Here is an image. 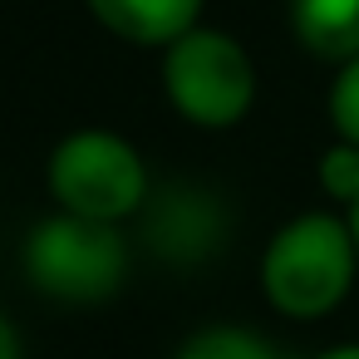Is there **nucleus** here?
<instances>
[{
  "label": "nucleus",
  "mask_w": 359,
  "mask_h": 359,
  "mask_svg": "<svg viewBox=\"0 0 359 359\" xmlns=\"http://www.w3.org/2000/svg\"><path fill=\"white\" fill-rule=\"evenodd\" d=\"M315 359H359V344H339V349H325Z\"/></svg>",
  "instance_id": "f8f14e48"
},
{
  "label": "nucleus",
  "mask_w": 359,
  "mask_h": 359,
  "mask_svg": "<svg viewBox=\"0 0 359 359\" xmlns=\"http://www.w3.org/2000/svg\"><path fill=\"white\" fill-rule=\"evenodd\" d=\"M89 11L133 45H172L197 30L202 0H89Z\"/></svg>",
  "instance_id": "39448f33"
},
{
  "label": "nucleus",
  "mask_w": 359,
  "mask_h": 359,
  "mask_svg": "<svg viewBox=\"0 0 359 359\" xmlns=\"http://www.w3.org/2000/svg\"><path fill=\"white\" fill-rule=\"evenodd\" d=\"M50 192L60 197V207L69 217L114 226L118 217L143 207L148 168H143V158L123 138L84 128V133H69L55 148V158H50Z\"/></svg>",
  "instance_id": "f03ea898"
},
{
  "label": "nucleus",
  "mask_w": 359,
  "mask_h": 359,
  "mask_svg": "<svg viewBox=\"0 0 359 359\" xmlns=\"http://www.w3.org/2000/svg\"><path fill=\"white\" fill-rule=\"evenodd\" d=\"M212 236H217V212L207 197H197L187 187L163 197L148 222V241H158L168 256H202L212 246Z\"/></svg>",
  "instance_id": "423d86ee"
},
{
  "label": "nucleus",
  "mask_w": 359,
  "mask_h": 359,
  "mask_svg": "<svg viewBox=\"0 0 359 359\" xmlns=\"http://www.w3.org/2000/svg\"><path fill=\"white\" fill-rule=\"evenodd\" d=\"M0 359H20V339H15V330L0 320Z\"/></svg>",
  "instance_id": "9b49d317"
},
{
  "label": "nucleus",
  "mask_w": 359,
  "mask_h": 359,
  "mask_svg": "<svg viewBox=\"0 0 359 359\" xmlns=\"http://www.w3.org/2000/svg\"><path fill=\"white\" fill-rule=\"evenodd\" d=\"M354 266H359V251H354L349 226L339 217L310 212L276 231L261 261V285L276 310L295 320H315L344 300Z\"/></svg>",
  "instance_id": "f257e3e1"
},
{
  "label": "nucleus",
  "mask_w": 359,
  "mask_h": 359,
  "mask_svg": "<svg viewBox=\"0 0 359 359\" xmlns=\"http://www.w3.org/2000/svg\"><path fill=\"white\" fill-rule=\"evenodd\" d=\"M25 271L60 300H104L123 280V241L109 222L60 212L25 241Z\"/></svg>",
  "instance_id": "20e7f679"
},
{
  "label": "nucleus",
  "mask_w": 359,
  "mask_h": 359,
  "mask_svg": "<svg viewBox=\"0 0 359 359\" xmlns=\"http://www.w3.org/2000/svg\"><path fill=\"white\" fill-rule=\"evenodd\" d=\"M330 118L344 133V143L359 148V55L344 60V69H339V79L330 89Z\"/></svg>",
  "instance_id": "1a4fd4ad"
},
{
  "label": "nucleus",
  "mask_w": 359,
  "mask_h": 359,
  "mask_svg": "<svg viewBox=\"0 0 359 359\" xmlns=\"http://www.w3.org/2000/svg\"><path fill=\"white\" fill-rule=\"evenodd\" d=\"M349 236H354V251H359V202L349 207Z\"/></svg>",
  "instance_id": "ddd939ff"
},
{
  "label": "nucleus",
  "mask_w": 359,
  "mask_h": 359,
  "mask_svg": "<svg viewBox=\"0 0 359 359\" xmlns=\"http://www.w3.org/2000/svg\"><path fill=\"white\" fill-rule=\"evenodd\" d=\"M295 35L320 60L359 55V0H295Z\"/></svg>",
  "instance_id": "0eeeda50"
},
{
  "label": "nucleus",
  "mask_w": 359,
  "mask_h": 359,
  "mask_svg": "<svg viewBox=\"0 0 359 359\" xmlns=\"http://www.w3.org/2000/svg\"><path fill=\"white\" fill-rule=\"evenodd\" d=\"M163 79L177 114L202 128H231L251 109V94H256L246 50L222 30H187L182 40H172Z\"/></svg>",
  "instance_id": "7ed1b4c3"
},
{
  "label": "nucleus",
  "mask_w": 359,
  "mask_h": 359,
  "mask_svg": "<svg viewBox=\"0 0 359 359\" xmlns=\"http://www.w3.org/2000/svg\"><path fill=\"white\" fill-rule=\"evenodd\" d=\"M320 182H325V192L330 197H339V202H359V148H330L325 153V163H320Z\"/></svg>",
  "instance_id": "9d476101"
},
{
  "label": "nucleus",
  "mask_w": 359,
  "mask_h": 359,
  "mask_svg": "<svg viewBox=\"0 0 359 359\" xmlns=\"http://www.w3.org/2000/svg\"><path fill=\"white\" fill-rule=\"evenodd\" d=\"M177 359H280V354H276L261 334L222 325V330H202L197 339H187Z\"/></svg>",
  "instance_id": "6e6552de"
}]
</instances>
